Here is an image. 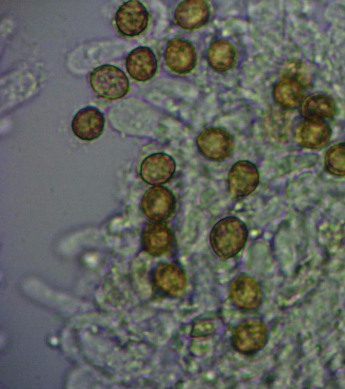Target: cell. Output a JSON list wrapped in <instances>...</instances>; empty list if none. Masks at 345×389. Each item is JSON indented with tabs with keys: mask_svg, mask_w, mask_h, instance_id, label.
I'll return each instance as SVG.
<instances>
[{
	"mask_svg": "<svg viewBox=\"0 0 345 389\" xmlns=\"http://www.w3.org/2000/svg\"><path fill=\"white\" fill-rule=\"evenodd\" d=\"M248 236L246 225L228 216L219 220L210 232L209 240L215 254L227 259L236 256L244 247Z\"/></svg>",
	"mask_w": 345,
	"mask_h": 389,
	"instance_id": "obj_1",
	"label": "cell"
},
{
	"mask_svg": "<svg viewBox=\"0 0 345 389\" xmlns=\"http://www.w3.org/2000/svg\"><path fill=\"white\" fill-rule=\"evenodd\" d=\"M92 90L101 97L115 100L123 97L129 90V80L119 68L104 64L95 68L90 75Z\"/></svg>",
	"mask_w": 345,
	"mask_h": 389,
	"instance_id": "obj_2",
	"label": "cell"
},
{
	"mask_svg": "<svg viewBox=\"0 0 345 389\" xmlns=\"http://www.w3.org/2000/svg\"><path fill=\"white\" fill-rule=\"evenodd\" d=\"M267 341V329L259 320H248L238 325L231 336L233 348L244 354L260 350Z\"/></svg>",
	"mask_w": 345,
	"mask_h": 389,
	"instance_id": "obj_3",
	"label": "cell"
},
{
	"mask_svg": "<svg viewBox=\"0 0 345 389\" xmlns=\"http://www.w3.org/2000/svg\"><path fill=\"white\" fill-rule=\"evenodd\" d=\"M141 208L144 215L150 220L164 221L173 214L175 209V198L167 188L155 186L144 193Z\"/></svg>",
	"mask_w": 345,
	"mask_h": 389,
	"instance_id": "obj_4",
	"label": "cell"
},
{
	"mask_svg": "<svg viewBox=\"0 0 345 389\" xmlns=\"http://www.w3.org/2000/svg\"><path fill=\"white\" fill-rule=\"evenodd\" d=\"M196 142L201 153L213 160L228 158L234 147L233 138L230 133L218 127L204 129L198 135Z\"/></svg>",
	"mask_w": 345,
	"mask_h": 389,
	"instance_id": "obj_5",
	"label": "cell"
},
{
	"mask_svg": "<svg viewBox=\"0 0 345 389\" xmlns=\"http://www.w3.org/2000/svg\"><path fill=\"white\" fill-rule=\"evenodd\" d=\"M149 19L146 7L139 1L124 3L117 10L115 21L118 31L127 37L141 34L147 28Z\"/></svg>",
	"mask_w": 345,
	"mask_h": 389,
	"instance_id": "obj_6",
	"label": "cell"
},
{
	"mask_svg": "<svg viewBox=\"0 0 345 389\" xmlns=\"http://www.w3.org/2000/svg\"><path fill=\"white\" fill-rule=\"evenodd\" d=\"M152 283L161 294L168 296L181 294L186 288L187 279L184 271L172 263H160L152 272Z\"/></svg>",
	"mask_w": 345,
	"mask_h": 389,
	"instance_id": "obj_7",
	"label": "cell"
},
{
	"mask_svg": "<svg viewBox=\"0 0 345 389\" xmlns=\"http://www.w3.org/2000/svg\"><path fill=\"white\" fill-rule=\"evenodd\" d=\"M332 136L330 125L322 120L304 119L295 127L294 139L302 147L317 149L325 146Z\"/></svg>",
	"mask_w": 345,
	"mask_h": 389,
	"instance_id": "obj_8",
	"label": "cell"
},
{
	"mask_svg": "<svg viewBox=\"0 0 345 389\" xmlns=\"http://www.w3.org/2000/svg\"><path fill=\"white\" fill-rule=\"evenodd\" d=\"M104 126L103 113L92 106H87L77 111L71 122L73 133L83 141L98 138L102 134Z\"/></svg>",
	"mask_w": 345,
	"mask_h": 389,
	"instance_id": "obj_9",
	"label": "cell"
},
{
	"mask_svg": "<svg viewBox=\"0 0 345 389\" xmlns=\"http://www.w3.org/2000/svg\"><path fill=\"white\" fill-rule=\"evenodd\" d=\"M259 175L251 162L241 160L230 168L228 175L230 193L235 197H244L251 193L257 187Z\"/></svg>",
	"mask_w": 345,
	"mask_h": 389,
	"instance_id": "obj_10",
	"label": "cell"
},
{
	"mask_svg": "<svg viewBox=\"0 0 345 389\" xmlns=\"http://www.w3.org/2000/svg\"><path fill=\"white\" fill-rule=\"evenodd\" d=\"M175 167V160L169 155L152 153L143 160L140 175L145 182L158 186L167 182L172 177Z\"/></svg>",
	"mask_w": 345,
	"mask_h": 389,
	"instance_id": "obj_11",
	"label": "cell"
},
{
	"mask_svg": "<svg viewBox=\"0 0 345 389\" xmlns=\"http://www.w3.org/2000/svg\"><path fill=\"white\" fill-rule=\"evenodd\" d=\"M229 296L232 303L238 308L251 310L259 306L262 293L255 279L246 276H240L231 283Z\"/></svg>",
	"mask_w": 345,
	"mask_h": 389,
	"instance_id": "obj_12",
	"label": "cell"
},
{
	"mask_svg": "<svg viewBox=\"0 0 345 389\" xmlns=\"http://www.w3.org/2000/svg\"><path fill=\"white\" fill-rule=\"evenodd\" d=\"M141 245L144 250L152 256L166 254L174 241L172 231L161 222L146 224L141 231Z\"/></svg>",
	"mask_w": 345,
	"mask_h": 389,
	"instance_id": "obj_13",
	"label": "cell"
},
{
	"mask_svg": "<svg viewBox=\"0 0 345 389\" xmlns=\"http://www.w3.org/2000/svg\"><path fill=\"white\" fill-rule=\"evenodd\" d=\"M167 66L174 72L185 74L190 72L196 65V52L187 40L175 39L169 41L165 50Z\"/></svg>",
	"mask_w": 345,
	"mask_h": 389,
	"instance_id": "obj_14",
	"label": "cell"
},
{
	"mask_svg": "<svg viewBox=\"0 0 345 389\" xmlns=\"http://www.w3.org/2000/svg\"><path fill=\"white\" fill-rule=\"evenodd\" d=\"M126 67L130 76L139 82L153 77L157 70V60L153 51L146 46L131 50L126 59Z\"/></svg>",
	"mask_w": 345,
	"mask_h": 389,
	"instance_id": "obj_15",
	"label": "cell"
},
{
	"mask_svg": "<svg viewBox=\"0 0 345 389\" xmlns=\"http://www.w3.org/2000/svg\"><path fill=\"white\" fill-rule=\"evenodd\" d=\"M209 17V6L201 0L184 1L179 4L175 12L177 23L187 30L203 26L208 22Z\"/></svg>",
	"mask_w": 345,
	"mask_h": 389,
	"instance_id": "obj_16",
	"label": "cell"
},
{
	"mask_svg": "<svg viewBox=\"0 0 345 389\" xmlns=\"http://www.w3.org/2000/svg\"><path fill=\"white\" fill-rule=\"evenodd\" d=\"M304 119L322 120L333 118L337 107L334 98L323 92H315L306 96L299 105Z\"/></svg>",
	"mask_w": 345,
	"mask_h": 389,
	"instance_id": "obj_17",
	"label": "cell"
},
{
	"mask_svg": "<svg viewBox=\"0 0 345 389\" xmlns=\"http://www.w3.org/2000/svg\"><path fill=\"white\" fill-rule=\"evenodd\" d=\"M306 84L293 77L284 76L274 85L273 95L279 106L292 109L300 105L305 97Z\"/></svg>",
	"mask_w": 345,
	"mask_h": 389,
	"instance_id": "obj_18",
	"label": "cell"
},
{
	"mask_svg": "<svg viewBox=\"0 0 345 389\" xmlns=\"http://www.w3.org/2000/svg\"><path fill=\"white\" fill-rule=\"evenodd\" d=\"M235 55V49L229 41L218 39L213 41L209 46L207 59L213 69L224 72L233 67Z\"/></svg>",
	"mask_w": 345,
	"mask_h": 389,
	"instance_id": "obj_19",
	"label": "cell"
},
{
	"mask_svg": "<svg viewBox=\"0 0 345 389\" xmlns=\"http://www.w3.org/2000/svg\"><path fill=\"white\" fill-rule=\"evenodd\" d=\"M324 167L329 173L345 176V142L332 145L324 155Z\"/></svg>",
	"mask_w": 345,
	"mask_h": 389,
	"instance_id": "obj_20",
	"label": "cell"
},
{
	"mask_svg": "<svg viewBox=\"0 0 345 389\" xmlns=\"http://www.w3.org/2000/svg\"><path fill=\"white\" fill-rule=\"evenodd\" d=\"M215 330L213 324L209 322L199 323L193 326L191 334L193 336H204L212 334Z\"/></svg>",
	"mask_w": 345,
	"mask_h": 389,
	"instance_id": "obj_21",
	"label": "cell"
}]
</instances>
